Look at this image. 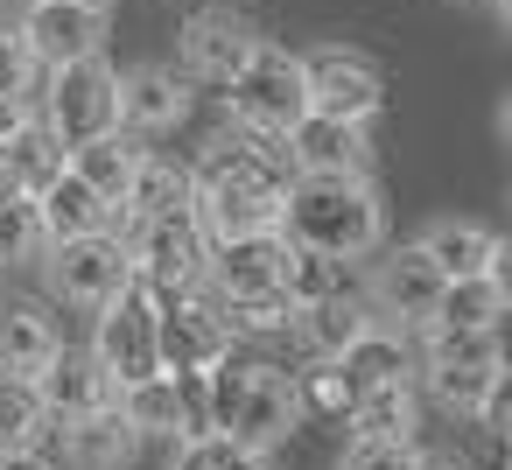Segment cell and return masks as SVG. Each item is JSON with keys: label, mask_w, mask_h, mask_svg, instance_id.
Returning <instances> with one entry per match:
<instances>
[{"label": "cell", "mask_w": 512, "mask_h": 470, "mask_svg": "<svg viewBox=\"0 0 512 470\" xmlns=\"http://www.w3.org/2000/svg\"><path fill=\"white\" fill-rule=\"evenodd\" d=\"M288 246L330 253V260H372L386 239V204L372 190V176H288L281 190V225Z\"/></svg>", "instance_id": "1"}, {"label": "cell", "mask_w": 512, "mask_h": 470, "mask_svg": "<svg viewBox=\"0 0 512 470\" xmlns=\"http://www.w3.org/2000/svg\"><path fill=\"white\" fill-rule=\"evenodd\" d=\"M225 113L246 134L281 141L302 113H309V85H302V57L281 43H253V57L225 78Z\"/></svg>", "instance_id": "2"}, {"label": "cell", "mask_w": 512, "mask_h": 470, "mask_svg": "<svg viewBox=\"0 0 512 470\" xmlns=\"http://www.w3.org/2000/svg\"><path fill=\"white\" fill-rule=\"evenodd\" d=\"M36 120H43L64 148H78V141L120 127V71H113L106 57H78V64L43 71V85H36Z\"/></svg>", "instance_id": "3"}, {"label": "cell", "mask_w": 512, "mask_h": 470, "mask_svg": "<svg viewBox=\"0 0 512 470\" xmlns=\"http://www.w3.org/2000/svg\"><path fill=\"white\" fill-rule=\"evenodd\" d=\"M225 351H232V330H225L218 295L204 281L155 295V358H162V372H204Z\"/></svg>", "instance_id": "4"}, {"label": "cell", "mask_w": 512, "mask_h": 470, "mask_svg": "<svg viewBox=\"0 0 512 470\" xmlns=\"http://www.w3.org/2000/svg\"><path fill=\"white\" fill-rule=\"evenodd\" d=\"M120 239H127V267H134V281H148L155 295L204 281V253H211V239H204L197 211H162V218H141V225H127Z\"/></svg>", "instance_id": "5"}, {"label": "cell", "mask_w": 512, "mask_h": 470, "mask_svg": "<svg viewBox=\"0 0 512 470\" xmlns=\"http://www.w3.org/2000/svg\"><path fill=\"white\" fill-rule=\"evenodd\" d=\"M92 358L113 379V393L134 386V379H148V372H162V358H155V288L148 281H127L113 302H99Z\"/></svg>", "instance_id": "6"}, {"label": "cell", "mask_w": 512, "mask_h": 470, "mask_svg": "<svg viewBox=\"0 0 512 470\" xmlns=\"http://www.w3.org/2000/svg\"><path fill=\"white\" fill-rule=\"evenodd\" d=\"M302 85H309V113H330V120H351V127H372V113L386 106V78L358 50H309Z\"/></svg>", "instance_id": "7"}, {"label": "cell", "mask_w": 512, "mask_h": 470, "mask_svg": "<svg viewBox=\"0 0 512 470\" xmlns=\"http://www.w3.org/2000/svg\"><path fill=\"white\" fill-rule=\"evenodd\" d=\"M50 281H57L64 302H85V309L113 302V295L134 281V267H127V239H120L113 225L78 232V239H57V246H50Z\"/></svg>", "instance_id": "8"}, {"label": "cell", "mask_w": 512, "mask_h": 470, "mask_svg": "<svg viewBox=\"0 0 512 470\" xmlns=\"http://www.w3.org/2000/svg\"><path fill=\"white\" fill-rule=\"evenodd\" d=\"M15 36L29 43V57L43 71L78 64V57H106V8H85V0H29Z\"/></svg>", "instance_id": "9"}, {"label": "cell", "mask_w": 512, "mask_h": 470, "mask_svg": "<svg viewBox=\"0 0 512 470\" xmlns=\"http://www.w3.org/2000/svg\"><path fill=\"white\" fill-rule=\"evenodd\" d=\"M295 421H302V407H295V372H281V365H239L225 435H239L246 449H274Z\"/></svg>", "instance_id": "10"}, {"label": "cell", "mask_w": 512, "mask_h": 470, "mask_svg": "<svg viewBox=\"0 0 512 470\" xmlns=\"http://www.w3.org/2000/svg\"><path fill=\"white\" fill-rule=\"evenodd\" d=\"M281 155H288L295 176H372V141H365V127L330 120V113H302V120L281 134Z\"/></svg>", "instance_id": "11"}, {"label": "cell", "mask_w": 512, "mask_h": 470, "mask_svg": "<svg viewBox=\"0 0 512 470\" xmlns=\"http://www.w3.org/2000/svg\"><path fill=\"white\" fill-rule=\"evenodd\" d=\"M442 302V267L421 246H393L372 260V316H400V330L428 323Z\"/></svg>", "instance_id": "12"}, {"label": "cell", "mask_w": 512, "mask_h": 470, "mask_svg": "<svg viewBox=\"0 0 512 470\" xmlns=\"http://www.w3.org/2000/svg\"><path fill=\"white\" fill-rule=\"evenodd\" d=\"M253 43H260L253 22H239L232 8H204V15L183 22V71L204 78V85H225V78L253 57Z\"/></svg>", "instance_id": "13"}, {"label": "cell", "mask_w": 512, "mask_h": 470, "mask_svg": "<svg viewBox=\"0 0 512 470\" xmlns=\"http://www.w3.org/2000/svg\"><path fill=\"white\" fill-rule=\"evenodd\" d=\"M183 120H190V85L176 71L148 64V71H127L120 78V134L155 141V134H176Z\"/></svg>", "instance_id": "14"}, {"label": "cell", "mask_w": 512, "mask_h": 470, "mask_svg": "<svg viewBox=\"0 0 512 470\" xmlns=\"http://www.w3.org/2000/svg\"><path fill=\"white\" fill-rule=\"evenodd\" d=\"M414 246L442 267V281H463V274H505V239H498L491 225H477V218H435Z\"/></svg>", "instance_id": "15"}, {"label": "cell", "mask_w": 512, "mask_h": 470, "mask_svg": "<svg viewBox=\"0 0 512 470\" xmlns=\"http://www.w3.org/2000/svg\"><path fill=\"white\" fill-rule=\"evenodd\" d=\"M337 379L351 386V400L358 393H372V386H400V379H414L421 372V358H414V344H407V330H386V323H372L358 344H344L337 358Z\"/></svg>", "instance_id": "16"}, {"label": "cell", "mask_w": 512, "mask_h": 470, "mask_svg": "<svg viewBox=\"0 0 512 470\" xmlns=\"http://www.w3.org/2000/svg\"><path fill=\"white\" fill-rule=\"evenodd\" d=\"M36 400H43L50 421H78V414H92V407L113 400V379L99 372L92 351H57V358L36 372Z\"/></svg>", "instance_id": "17"}, {"label": "cell", "mask_w": 512, "mask_h": 470, "mask_svg": "<svg viewBox=\"0 0 512 470\" xmlns=\"http://www.w3.org/2000/svg\"><path fill=\"white\" fill-rule=\"evenodd\" d=\"M134 449H141V435L127 428L120 400H106V407L64 421V463H71V470H127Z\"/></svg>", "instance_id": "18"}, {"label": "cell", "mask_w": 512, "mask_h": 470, "mask_svg": "<svg viewBox=\"0 0 512 470\" xmlns=\"http://www.w3.org/2000/svg\"><path fill=\"white\" fill-rule=\"evenodd\" d=\"M36 204V225H43V246H57V239H78V232H99V225H113V211H106V197L99 190H85L78 176H71V162L29 197Z\"/></svg>", "instance_id": "19"}, {"label": "cell", "mask_w": 512, "mask_h": 470, "mask_svg": "<svg viewBox=\"0 0 512 470\" xmlns=\"http://www.w3.org/2000/svg\"><path fill=\"white\" fill-rule=\"evenodd\" d=\"M379 316H372V302H358L351 288H337V295H323V302H309V309H295V337H302V351L309 358H337L344 344H358L365 330H372Z\"/></svg>", "instance_id": "20"}, {"label": "cell", "mask_w": 512, "mask_h": 470, "mask_svg": "<svg viewBox=\"0 0 512 470\" xmlns=\"http://www.w3.org/2000/svg\"><path fill=\"white\" fill-rule=\"evenodd\" d=\"M141 141L134 134H120V127H106V134H92V141H78L71 148V176L85 183V190H99L106 197V211L127 197V183H134V169H141Z\"/></svg>", "instance_id": "21"}, {"label": "cell", "mask_w": 512, "mask_h": 470, "mask_svg": "<svg viewBox=\"0 0 512 470\" xmlns=\"http://www.w3.org/2000/svg\"><path fill=\"white\" fill-rule=\"evenodd\" d=\"M344 421H351V442H414V428H421V400H414V379L358 393V400L344 407Z\"/></svg>", "instance_id": "22"}, {"label": "cell", "mask_w": 512, "mask_h": 470, "mask_svg": "<svg viewBox=\"0 0 512 470\" xmlns=\"http://www.w3.org/2000/svg\"><path fill=\"white\" fill-rule=\"evenodd\" d=\"M162 211H190V169H176V162H162V155H141V169H134L127 197L113 204V218H120V232H127V225L162 218Z\"/></svg>", "instance_id": "23"}, {"label": "cell", "mask_w": 512, "mask_h": 470, "mask_svg": "<svg viewBox=\"0 0 512 470\" xmlns=\"http://www.w3.org/2000/svg\"><path fill=\"white\" fill-rule=\"evenodd\" d=\"M64 351V337H57V323L43 316V309H29V302H0V372H43L50 358Z\"/></svg>", "instance_id": "24"}, {"label": "cell", "mask_w": 512, "mask_h": 470, "mask_svg": "<svg viewBox=\"0 0 512 470\" xmlns=\"http://www.w3.org/2000/svg\"><path fill=\"white\" fill-rule=\"evenodd\" d=\"M113 400H120V414H127V428H134L141 442H148V435L183 442V393H176V372H148V379L120 386Z\"/></svg>", "instance_id": "25"}, {"label": "cell", "mask_w": 512, "mask_h": 470, "mask_svg": "<svg viewBox=\"0 0 512 470\" xmlns=\"http://www.w3.org/2000/svg\"><path fill=\"white\" fill-rule=\"evenodd\" d=\"M0 162H8V183H15L22 197H36V190H43V183H50V176L71 162V148H64V141H57V134H50V127L29 113V120L8 134V141H0Z\"/></svg>", "instance_id": "26"}, {"label": "cell", "mask_w": 512, "mask_h": 470, "mask_svg": "<svg viewBox=\"0 0 512 470\" xmlns=\"http://www.w3.org/2000/svg\"><path fill=\"white\" fill-rule=\"evenodd\" d=\"M414 330H421L414 344L421 365H505L498 323H414Z\"/></svg>", "instance_id": "27"}, {"label": "cell", "mask_w": 512, "mask_h": 470, "mask_svg": "<svg viewBox=\"0 0 512 470\" xmlns=\"http://www.w3.org/2000/svg\"><path fill=\"white\" fill-rule=\"evenodd\" d=\"M337 288H344V260L309 253V246H281V295H288V309H309V302H323Z\"/></svg>", "instance_id": "28"}, {"label": "cell", "mask_w": 512, "mask_h": 470, "mask_svg": "<svg viewBox=\"0 0 512 470\" xmlns=\"http://www.w3.org/2000/svg\"><path fill=\"white\" fill-rule=\"evenodd\" d=\"M505 316V274H463L442 281V302L428 323H498Z\"/></svg>", "instance_id": "29"}, {"label": "cell", "mask_w": 512, "mask_h": 470, "mask_svg": "<svg viewBox=\"0 0 512 470\" xmlns=\"http://www.w3.org/2000/svg\"><path fill=\"white\" fill-rule=\"evenodd\" d=\"M50 428L43 400H36V379L29 372H0V449H22Z\"/></svg>", "instance_id": "30"}, {"label": "cell", "mask_w": 512, "mask_h": 470, "mask_svg": "<svg viewBox=\"0 0 512 470\" xmlns=\"http://www.w3.org/2000/svg\"><path fill=\"white\" fill-rule=\"evenodd\" d=\"M176 470H267V449H246L239 435H183L176 442Z\"/></svg>", "instance_id": "31"}, {"label": "cell", "mask_w": 512, "mask_h": 470, "mask_svg": "<svg viewBox=\"0 0 512 470\" xmlns=\"http://www.w3.org/2000/svg\"><path fill=\"white\" fill-rule=\"evenodd\" d=\"M498 372H505V365H421L435 407H449V414H477V400H484V386H491Z\"/></svg>", "instance_id": "32"}, {"label": "cell", "mask_w": 512, "mask_h": 470, "mask_svg": "<svg viewBox=\"0 0 512 470\" xmlns=\"http://www.w3.org/2000/svg\"><path fill=\"white\" fill-rule=\"evenodd\" d=\"M218 316H225L232 337H274V330L295 323L288 295H239V302H218Z\"/></svg>", "instance_id": "33"}, {"label": "cell", "mask_w": 512, "mask_h": 470, "mask_svg": "<svg viewBox=\"0 0 512 470\" xmlns=\"http://www.w3.org/2000/svg\"><path fill=\"white\" fill-rule=\"evenodd\" d=\"M43 253V225L29 197H0V267H22Z\"/></svg>", "instance_id": "34"}, {"label": "cell", "mask_w": 512, "mask_h": 470, "mask_svg": "<svg viewBox=\"0 0 512 470\" xmlns=\"http://www.w3.org/2000/svg\"><path fill=\"white\" fill-rule=\"evenodd\" d=\"M36 85H43V64L29 57V43L15 29H0V92L29 99V113H36Z\"/></svg>", "instance_id": "35"}, {"label": "cell", "mask_w": 512, "mask_h": 470, "mask_svg": "<svg viewBox=\"0 0 512 470\" xmlns=\"http://www.w3.org/2000/svg\"><path fill=\"white\" fill-rule=\"evenodd\" d=\"M344 470H414V442H351Z\"/></svg>", "instance_id": "36"}, {"label": "cell", "mask_w": 512, "mask_h": 470, "mask_svg": "<svg viewBox=\"0 0 512 470\" xmlns=\"http://www.w3.org/2000/svg\"><path fill=\"white\" fill-rule=\"evenodd\" d=\"M29 120V99H15V92H0V141H8L15 127Z\"/></svg>", "instance_id": "37"}, {"label": "cell", "mask_w": 512, "mask_h": 470, "mask_svg": "<svg viewBox=\"0 0 512 470\" xmlns=\"http://www.w3.org/2000/svg\"><path fill=\"white\" fill-rule=\"evenodd\" d=\"M0 470H50V463L36 456V442H22V449H0Z\"/></svg>", "instance_id": "38"}, {"label": "cell", "mask_w": 512, "mask_h": 470, "mask_svg": "<svg viewBox=\"0 0 512 470\" xmlns=\"http://www.w3.org/2000/svg\"><path fill=\"white\" fill-rule=\"evenodd\" d=\"M414 470H470V463L449 456V449H414Z\"/></svg>", "instance_id": "39"}, {"label": "cell", "mask_w": 512, "mask_h": 470, "mask_svg": "<svg viewBox=\"0 0 512 470\" xmlns=\"http://www.w3.org/2000/svg\"><path fill=\"white\" fill-rule=\"evenodd\" d=\"M0 197H22V190H15V183H8V162H0Z\"/></svg>", "instance_id": "40"}, {"label": "cell", "mask_w": 512, "mask_h": 470, "mask_svg": "<svg viewBox=\"0 0 512 470\" xmlns=\"http://www.w3.org/2000/svg\"><path fill=\"white\" fill-rule=\"evenodd\" d=\"M477 8H505V0H477Z\"/></svg>", "instance_id": "41"}, {"label": "cell", "mask_w": 512, "mask_h": 470, "mask_svg": "<svg viewBox=\"0 0 512 470\" xmlns=\"http://www.w3.org/2000/svg\"><path fill=\"white\" fill-rule=\"evenodd\" d=\"M85 8H113V0H85Z\"/></svg>", "instance_id": "42"}, {"label": "cell", "mask_w": 512, "mask_h": 470, "mask_svg": "<svg viewBox=\"0 0 512 470\" xmlns=\"http://www.w3.org/2000/svg\"><path fill=\"white\" fill-rule=\"evenodd\" d=\"M0 8H8V0H0Z\"/></svg>", "instance_id": "43"}]
</instances>
